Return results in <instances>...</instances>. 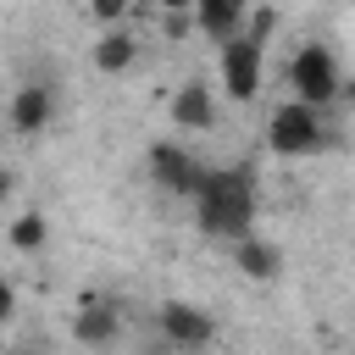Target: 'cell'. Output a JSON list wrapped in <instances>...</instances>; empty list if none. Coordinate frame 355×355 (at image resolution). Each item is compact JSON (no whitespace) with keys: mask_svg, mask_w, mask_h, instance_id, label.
I'll return each instance as SVG.
<instances>
[{"mask_svg":"<svg viewBox=\"0 0 355 355\" xmlns=\"http://www.w3.org/2000/svg\"><path fill=\"white\" fill-rule=\"evenodd\" d=\"M194 222L205 239L227 244L239 233L255 227V166L239 161V166H216V172H200L194 183Z\"/></svg>","mask_w":355,"mask_h":355,"instance_id":"1","label":"cell"},{"mask_svg":"<svg viewBox=\"0 0 355 355\" xmlns=\"http://www.w3.org/2000/svg\"><path fill=\"white\" fill-rule=\"evenodd\" d=\"M333 144V128H327V111L322 105H305V100H283L272 116H266V150L272 155H316Z\"/></svg>","mask_w":355,"mask_h":355,"instance_id":"2","label":"cell"},{"mask_svg":"<svg viewBox=\"0 0 355 355\" xmlns=\"http://www.w3.org/2000/svg\"><path fill=\"white\" fill-rule=\"evenodd\" d=\"M288 94L305 100V105H322V111H327L333 100H344L349 89H344L338 55H333L327 44H300L294 61H288Z\"/></svg>","mask_w":355,"mask_h":355,"instance_id":"3","label":"cell"},{"mask_svg":"<svg viewBox=\"0 0 355 355\" xmlns=\"http://www.w3.org/2000/svg\"><path fill=\"white\" fill-rule=\"evenodd\" d=\"M216 55H222V94H227L233 105H250V100L261 94L266 44H255L250 33H233V39H222V44H216Z\"/></svg>","mask_w":355,"mask_h":355,"instance_id":"4","label":"cell"},{"mask_svg":"<svg viewBox=\"0 0 355 355\" xmlns=\"http://www.w3.org/2000/svg\"><path fill=\"white\" fill-rule=\"evenodd\" d=\"M155 327H161V338L172 349H205V344H216V316L200 311V305H189V300H166L155 311Z\"/></svg>","mask_w":355,"mask_h":355,"instance_id":"5","label":"cell"},{"mask_svg":"<svg viewBox=\"0 0 355 355\" xmlns=\"http://www.w3.org/2000/svg\"><path fill=\"white\" fill-rule=\"evenodd\" d=\"M200 161L178 144V139H161V144H150V183L161 189V194H194V183H200Z\"/></svg>","mask_w":355,"mask_h":355,"instance_id":"6","label":"cell"},{"mask_svg":"<svg viewBox=\"0 0 355 355\" xmlns=\"http://www.w3.org/2000/svg\"><path fill=\"white\" fill-rule=\"evenodd\" d=\"M6 122H11L22 139H39V133L55 122V89L39 83V78L17 83V89H11V105H6Z\"/></svg>","mask_w":355,"mask_h":355,"instance_id":"7","label":"cell"},{"mask_svg":"<svg viewBox=\"0 0 355 355\" xmlns=\"http://www.w3.org/2000/svg\"><path fill=\"white\" fill-rule=\"evenodd\" d=\"M116 333H122V311L111 300H100V294H83L78 311H72V338L105 349V344H116Z\"/></svg>","mask_w":355,"mask_h":355,"instance_id":"8","label":"cell"},{"mask_svg":"<svg viewBox=\"0 0 355 355\" xmlns=\"http://www.w3.org/2000/svg\"><path fill=\"white\" fill-rule=\"evenodd\" d=\"M89 61H94L100 78H122V72H133V61H139V33H133L128 22H105V33L94 39Z\"/></svg>","mask_w":355,"mask_h":355,"instance_id":"9","label":"cell"},{"mask_svg":"<svg viewBox=\"0 0 355 355\" xmlns=\"http://www.w3.org/2000/svg\"><path fill=\"white\" fill-rule=\"evenodd\" d=\"M227 250H233V266H239L250 283H272V277L283 272V250H277L272 239H261L255 227L239 233V239H227Z\"/></svg>","mask_w":355,"mask_h":355,"instance_id":"10","label":"cell"},{"mask_svg":"<svg viewBox=\"0 0 355 355\" xmlns=\"http://www.w3.org/2000/svg\"><path fill=\"white\" fill-rule=\"evenodd\" d=\"M166 111H172V122H178V128L205 133V128L216 122V94H211V83H205V78H189V83H178V94L166 100Z\"/></svg>","mask_w":355,"mask_h":355,"instance_id":"11","label":"cell"},{"mask_svg":"<svg viewBox=\"0 0 355 355\" xmlns=\"http://www.w3.org/2000/svg\"><path fill=\"white\" fill-rule=\"evenodd\" d=\"M244 11H250V0H194V6H189L194 28H200L211 44L233 39V33H239V22H244Z\"/></svg>","mask_w":355,"mask_h":355,"instance_id":"12","label":"cell"},{"mask_svg":"<svg viewBox=\"0 0 355 355\" xmlns=\"http://www.w3.org/2000/svg\"><path fill=\"white\" fill-rule=\"evenodd\" d=\"M6 239H11L17 255H39V250L50 244V222H44V211H22V216L6 227Z\"/></svg>","mask_w":355,"mask_h":355,"instance_id":"13","label":"cell"},{"mask_svg":"<svg viewBox=\"0 0 355 355\" xmlns=\"http://www.w3.org/2000/svg\"><path fill=\"white\" fill-rule=\"evenodd\" d=\"M239 33H250L255 44H266V39L277 33V6H255V0H250V11H244V22H239Z\"/></svg>","mask_w":355,"mask_h":355,"instance_id":"14","label":"cell"},{"mask_svg":"<svg viewBox=\"0 0 355 355\" xmlns=\"http://www.w3.org/2000/svg\"><path fill=\"white\" fill-rule=\"evenodd\" d=\"M83 6H89V17H94L100 28H105V22H122V17L133 11V0H83Z\"/></svg>","mask_w":355,"mask_h":355,"instance_id":"15","label":"cell"},{"mask_svg":"<svg viewBox=\"0 0 355 355\" xmlns=\"http://www.w3.org/2000/svg\"><path fill=\"white\" fill-rule=\"evenodd\" d=\"M189 28H194L189 11H161V33H166V39H189Z\"/></svg>","mask_w":355,"mask_h":355,"instance_id":"16","label":"cell"},{"mask_svg":"<svg viewBox=\"0 0 355 355\" xmlns=\"http://www.w3.org/2000/svg\"><path fill=\"white\" fill-rule=\"evenodd\" d=\"M11 316H17V283H11V277H0V327H6Z\"/></svg>","mask_w":355,"mask_h":355,"instance_id":"17","label":"cell"},{"mask_svg":"<svg viewBox=\"0 0 355 355\" xmlns=\"http://www.w3.org/2000/svg\"><path fill=\"white\" fill-rule=\"evenodd\" d=\"M11 189H17V172H11V166H6V161H0V205H6V200H11Z\"/></svg>","mask_w":355,"mask_h":355,"instance_id":"18","label":"cell"},{"mask_svg":"<svg viewBox=\"0 0 355 355\" xmlns=\"http://www.w3.org/2000/svg\"><path fill=\"white\" fill-rule=\"evenodd\" d=\"M155 6H161V11H189L194 0H155Z\"/></svg>","mask_w":355,"mask_h":355,"instance_id":"19","label":"cell"}]
</instances>
